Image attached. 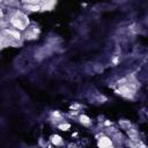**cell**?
<instances>
[{"label":"cell","mask_w":148,"mask_h":148,"mask_svg":"<svg viewBox=\"0 0 148 148\" xmlns=\"http://www.w3.org/2000/svg\"><path fill=\"white\" fill-rule=\"evenodd\" d=\"M98 146H100V148H109L112 146L111 143V140L109 139V138H105V136H103V138H101L100 141H98Z\"/></svg>","instance_id":"cell-1"},{"label":"cell","mask_w":148,"mask_h":148,"mask_svg":"<svg viewBox=\"0 0 148 148\" xmlns=\"http://www.w3.org/2000/svg\"><path fill=\"white\" fill-rule=\"evenodd\" d=\"M11 22H12L13 26H15V27L19 28V29H21V30H23V29H24V24L21 22L20 19H12Z\"/></svg>","instance_id":"cell-2"},{"label":"cell","mask_w":148,"mask_h":148,"mask_svg":"<svg viewBox=\"0 0 148 148\" xmlns=\"http://www.w3.org/2000/svg\"><path fill=\"white\" fill-rule=\"evenodd\" d=\"M128 93H131V90L128 89V88H126V87H121L120 88V94L121 95H124V96H130V94Z\"/></svg>","instance_id":"cell-3"},{"label":"cell","mask_w":148,"mask_h":148,"mask_svg":"<svg viewBox=\"0 0 148 148\" xmlns=\"http://www.w3.org/2000/svg\"><path fill=\"white\" fill-rule=\"evenodd\" d=\"M52 142H53L55 145H60L61 142H63V140H61V138L59 135H55L52 138Z\"/></svg>","instance_id":"cell-4"},{"label":"cell","mask_w":148,"mask_h":148,"mask_svg":"<svg viewBox=\"0 0 148 148\" xmlns=\"http://www.w3.org/2000/svg\"><path fill=\"white\" fill-rule=\"evenodd\" d=\"M6 33L9 34V35H13L15 38H20V34L19 33H15V31H12V30H6Z\"/></svg>","instance_id":"cell-5"},{"label":"cell","mask_w":148,"mask_h":148,"mask_svg":"<svg viewBox=\"0 0 148 148\" xmlns=\"http://www.w3.org/2000/svg\"><path fill=\"white\" fill-rule=\"evenodd\" d=\"M81 121L82 123H85V124H89V118L88 117H86V116H81Z\"/></svg>","instance_id":"cell-6"},{"label":"cell","mask_w":148,"mask_h":148,"mask_svg":"<svg viewBox=\"0 0 148 148\" xmlns=\"http://www.w3.org/2000/svg\"><path fill=\"white\" fill-rule=\"evenodd\" d=\"M59 127H60L61 130L65 131V130H67V128H70V125H68V124H66V125H60Z\"/></svg>","instance_id":"cell-7"},{"label":"cell","mask_w":148,"mask_h":148,"mask_svg":"<svg viewBox=\"0 0 148 148\" xmlns=\"http://www.w3.org/2000/svg\"><path fill=\"white\" fill-rule=\"evenodd\" d=\"M28 8L31 9V11H38L39 7L38 6H28Z\"/></svg>","instance_id":"cell-8"},{"label":"cell","mask_w":148,"mask_h":148,"mask_svg":"<svg viewBox=\"0 0 148 148\" xmlns=\"http://www.w3.org/2000/svg\"><path fill=\"white\" fill-rule=\"evenodd\" d=\"M0 43H1V39H0Z\"/></svg>","instance_id":"cell-9"}]
</instances>
